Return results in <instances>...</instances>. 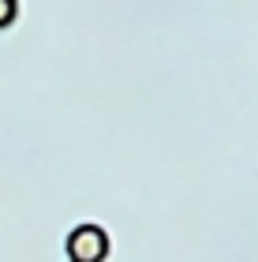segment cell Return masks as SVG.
<instances>
[{"label": "cell", "mask_w": 258, "mask_h": 262, "mask_svg": "<svg viewBox=\"0 0 258 262\" xmlns=\"http://www.w3.org/2000/svg\"><path fill=\"white\" fill-rule=\"evenodd\" d=\"M67 258L72 262H105L109 258V236L101 225H79L67 236Z\"/></svg>", "instance_id": "1"}, {"label": "cell", "mask_w": 258, "mask_h": 262, "mask_svg": "<svg viewBox=\"0 0 258 262\" xmlns=\"http://www.w3.org/2000/svg\"><path fill=\"white\" fill-rule=\"evenodd\" d=\"M15 15H19V0H0V30L11 27Z\"/></svg>", "instance_id": "2"}]
</instances>
